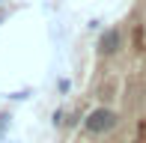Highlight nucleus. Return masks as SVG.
I'll use <instances>...</instances> for the list:
<instances>
[{"instance_id": "1", "label": "nucleus", "mask_w": 146, "mask_h": 143, "mask_svg": "<svg viewBox=\"0 0 146 143\" xmlns=\"http://www.w3.org/2000/svg\"><path fill=\"white\" fill-rule=\"evenodd\" d=\"M119 119H122V116H119L113 107H92V110L84 113V131L92 134V137H104V134H110V131L119 128Z\"/></svg>"}, {"instance_id": "2", "label": "nucleus", "mask_w": 146, "mask_h": 143, "mask_svg": "<svg viewBox=\"0 0 146 143\" xmlns=\"http://www.w3.org/2000/svg\"><path fill=\"white\" fill-rule=\"evenodd\" d=\"M119 48H122V30H119V27H108V30H102L98 45H96L98 57H113Z\"/></svg>"}, {"instance_id": "3", "label": "nucleus", "mask_w": 146, "mask_h": 143, "mask_svg": "<svg viewBox=\"0 0 146 143\" xmlns=\"http://www.w3.org/2000/svg\"><path fill=\"white\" fill-rule=\"evenodd\" d=\"M66 125H69V131H72V128H78V125H84V113H78V110L66 113Z\"/></svg>"}, {"instance_id": "4", "label": "nucleus", "mask_w": 146, "mask_h": 143, "mask_svg": "<svg viewBox=\"0 0 146 143\" xmlns=\"http://www.w3.org/2000/svg\"><path fill=\"white\" fill-rule=\"evenodd\" d=\"M9 125H12V113H6V110H3V113H0V140L6 137V131H9Z\"/></svg>"}, {"instance_id": "5", "label": "nucleus", "mask_w": 146, "mask_h": 143, "mask_svg": "<svg viewBox=\"0 0 146 143\" xmlns=\"http://www.w3.org/2000/svg\"><path fill=\"white\" fill-rule=\"evenodd\" d=\"M51 122H54L57 128H63V125H66V107H57V110H54V119H51Z\"/></svg>"}, {"instance_id": "6", "label": "nucleus", "mask_w": 146, "mask_h": 143, "mask_svg": "<svg viewBox=\"0 0 146 143\" xmlns=\"http://www.w3.org/2000/svg\"><path fill=\"white\" fill-rule=\"evenodd\" d=\"M33 95V89H18V93H9V99L12 101H24V99H30Z\"/></svg>"}, {"instance_id": "7", "label": "nucleus", "mask_w": 146, "mask_h": 143, "mask_svg": "<svg viewBox=\"0 0 146 143\" xmlns=\"http://www.w3.org/2000/svg\"><path fill=\"white\" fill-rule=\"evenodd\" d=\"M57 89H60V95H66L72 89V81H69V77H60V81H57Z\"/></svg>"}, {"instance_id": "8", "label": "nucleus", "mask_w": 146, "mask_h": 143, "mask_svg": "<svg viewBox=\"0 0 146 143\" xmlns=\"http://www.w3.org/2000/svg\"><path fill=\"white\" fill-rule=\"evenodd\" d=\"M0 3H3V0H0Z\"/></svg>"}]
</instances>
